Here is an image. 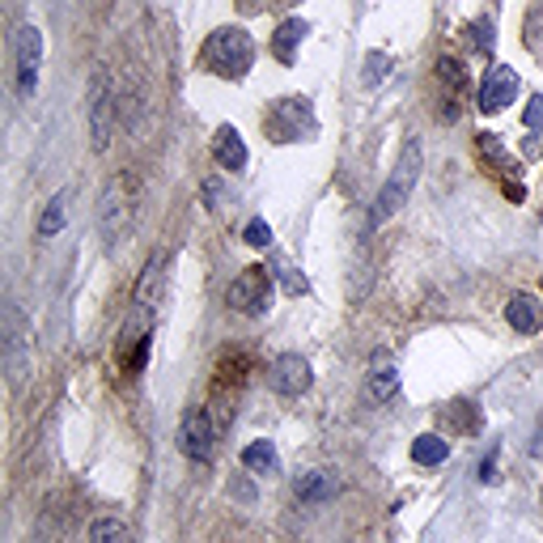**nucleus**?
Instances as JSON below:
<instances>
[{
  "label": "nucleus",
  "instance_id": "29",
  "mask_svg": "<svg viewBox=\"0 0 543 543\" xmlns=\"http://www.w3.org/2000/svg\"><path fill=\"white\" fill-rule=\"evenodd\" d=\"M216 195H221V183H216V178H209V183H204V200H209V209H216V204H213Z\"/></svg>",
  "mask_w": 543,
  "mask_h": 543
},
{
  "label": "nucleus",
  "instance_id": "22",
  "mask_svg": "<svg viewBox=\"0 0 543 543\" xmlns=\"http://www.w3.org/2000/svg\"><path fill=\"white\" fill-rule=\"evenodd\" d=\"M85 543H128V526L119 523V518H98L90 526V539Z\"/></svg>",
  "mask_w": 543,
  "mask_h": 543
},
{
  "label": "nucleus",
  "instance_id": "23",
  "mask_svg": "<svg viewBox=\"0 0 543 543\" xmlns=\"http://www.w3.org/2000/svg\"><path fill=\"white\" fill-rule=\"evenodd\" d=\"M268 272L276 276V280H280V285H285V293H293V297H302V293H306V280L297 276V268H293L289 259H272Z\"/></svg>",
  "mask_w": 543,
  "mask_h": 543
},
{
  "label": "nucleus",
  "instance_id": "10",
  "mask_svg": "<svg viewBox=\"0 0 543 543\" xmlns=\"http://www.w3.org/2000/svg\"><path fill=\"white\" fill-rule=\"evenodd\" d=\"M311 382H314V369L306 357L280 352V357L272 361V390H280V395H306Z\"/></svg>",
  "mask_w": 543,
  "mask_h": 543
},
{
  "label": "nucleus",
  "instance_id": "9",
  "mask_svg": "<svg viewBox=\"0 0 543 543\" xmlns=\"http://www.w3.org/2000/svg\"><path fill=\"white\" fill-rule=\"evenodd\" d=\"M268 297H272L268 268H242L238 272V280L225 289V302H230L233 311H242V314H264L268 311Z\"/></svg>",
  "mask_w": 543,
  "mask_h": 543
},
{
  "label": "nucleus",
  "instance_id": "26",
  "mask_svg": "<svg viewBox=\"0 0 543 543\" xmlns=\"http://www.w3.org/2000/svg\"><path fill=\"white\" fill-rule=\"evenodd\" d=\"M526 128H539L543 123V98H531V106H526Z\"/></svg>",
  "mask_w": 543,
  "mask_h": 543
},
{
  "label": "nucleus",
  "instance_id": "21",
  "mask_svg": "<svg viewBox=\"0 0 543 543\" xmlns=\"http://www.w3.org/2000/svg\"><path fill=\"white\" fill-rule=\"evenodd\" d=\"M387 77H390V56L387 51H369L366 68H361V85H366V90H378Z\"/></svg>",
  "mask_w": 543,
  "mask_h": 543
},
{
  "label": "nucleus",
  "instance_id": "16",
  "mask_svg": "<svg viewBox=\"0 0 543 543\" xmlns=\"http://www.w3.org/2000/svg\"><path fill=\"white\" fill-rule=\"evenodd\" d=\"M412 459L421 467H437L450 459V442L446 437H437V433H421L416 442H412Z\"/></svg>",
  "mask_w": 543,
  "mask_h": 543
},
{
  "label": "nucleus",
  "instance_id": "28",
  "mask_svg": "<svg viewBox=\"0 0 543 543\" xmlns=\"http://www.w3.org/2000/svg\"><path fill=\"white\" fill-rule=\"evenodd\" d=\"M492 471H497V459H492V454H488V459H484V467H480V480H484V484H492V480H497V476H492Z\"/></svg>",
  "mask_w": 543,
  "mask_h": 543
},
{
  "label": "nucleus",
  "instance_id": "8",
  "mask_svg": "<svg viewBox=\"0 0 543 543\" xmlns=\"http://www.w3.org/2000/svg\"><path fill=\"white\" fill-rule=\"evenodd\" d=\"M178 450H183L187 459H195V463L213 459L216 429H213L209 407H187V412H183V421H178Z\"/></svg>",
  "mask_w": 543,
  "mask_h": 543
},
{
  "label": "nucleus",
  "instance_id": "27",
  "mask_svg": "<svg viewBox=\"0 0 543 543\" xmlns=\"http://www.w3.org/2000/svg\"><path fill=\"white\" fill-rule=\"evenodd\" d=\"M230 497H238V501H255V484H247V480H233Z\"/></svg>",
  "mask_w": 543,
  "mask_h": 543
},
{
  "label": "nucleus",
  "instance_id": "13",
  "mask_svg": "<svg viewBox=\"0 0 543 543\" xmlns=\"http://www.w3.org/2000/svg\"><path fill=\"white\" fill-rule=\"evenodd\" d=\"M366 390L378 399V404H387V399H395V395H399V369H395V361H390L387 352H382V357H374L369 378H366Z\"/></svg>",
  "mask_w": 543,
  "mask_h": 543
},
{
  "label": "nucleus",
  "instance_id": "19",
  "mask_svg": "<svg viewBox=\"0 0 543 543\" xmlns=\"http://www.w3.org/2000/svg\"><path fill=\"white\" fill-rule=\"evenodd\" d=\"M64 213H68V192H56L51 204H47L39 216V238H56V233L64 230Z\"/></svg>",
  "mask_w": 543,
  "mask_h": 543
},
{
  "label": "nucleus",
  "instance_id": "15",
  "mask_svg": "<svg viewBox=\"0 0 543 543\" xmlns=\"http://www.w3.org/2000/svg\"><path fill=\"white\" fill-rule=\"evenodd\" d=\"M311 35V26L302 18H289L276 26V35H272V56L280 59V64H293V51H297V43Z\"/></svg>",
  "mask_w": 543,
  "mask_h": 543
},
{
  "label": "nucleus",
  "instance_id": "4",
  "mask_svg": "<svg viewBox=\"0 0 543 543\" xmlns=\"http://www.w3.org/2000/svg\"><path fill=\"white\" fill-rule=\"evenodd\" d=\"M0 352H4V374H9V382L21 387L26 382V374L35 366V357H30V340H26V323H21V311L13 297H4V319H0Z\"/></svg>",
  "mask_w": 543,
  "mask_h": 543
},
{
  "label": "nucleus",
  "instance_id": "7",
  "mask_svg": "<svg viewBox=\"0 0 543 543\" xmlns=\"http://www.w3.org/2000/svg\"><path fill=\"white\" fill-rule=\"evenodd\" d=\"M39 64H43V30L35 21H26V26H18V35H13L18 98H35V90H39Z\"/></svg>",
  "mask_w": 543,
  "mask_h": 543
},
{
  "label": "nucleus",
  "instance_id": "11",
  "mask_svg": "<svg viewBox=\"0 0 543 543\" xmlns=\"http://www.w3.org/2000/svg\"><path fill=\"white\" fill-rule=\"evenodd\" d=\"M514 94H518V73H514L509 64H497L484 77V85H480V111H484V115H497L505 102H514Z\"/></svg>",
  "mask_w": 543,
  "mask_h": 543
},
{
  "label": "nucleus",
  "instance_id": "1",
  "mask_svg": "<svg viewBox=\"0 0 543 543\" xmlns=\"http://www.w3.org/2000/svg\"><path fill=\"white\" fill-rule=\"evenodd\" d=\"M255 64V39L242 26H221L200 47V68H209L225 81H242Z\"/></svg>",
  "mask_w": 543,
  "mask_h": 543
},
{
  "label": "nucleus",
  "instance_id": "5",
  "mask_svg": "<svg viewBox=\"0 0 543 543\" xmlns=\"http://www.w3.org/2000/svg\"><path fill=\"white\" fill-rule=\"evenodd\" d=\"M98 230L106 238V247L115 251L119 242L132 230V192H128V178L119 175L111 178V187L102 192V204H98Z\"/></svg>",
  "mask_w": 543,
  "mask_h": 543
},
{
  "label": "nucleus",
  "instance_id": "20",
  "mask_svg": "<svg viewBox=\"0 0 543 543\" xmlns=\"http://www.w3.org/2000/svg\"><path fill=\"white\" fill-rule=\"evenodd\" d=\"M242 463L251 467V471H264V476H272V471L280 467V459H276L272 442H251V446L242 450Z\"/></svg>",
  "mask_w": 543,
  "mask_h": 543
},
{
  "label": "nucleus",
  "instance_id": "25",
  "mask_svg": "<svg viewBox=\"0 0 543 543\" xmlns=\"http://www.w3.org/2000/svg\"><path fill=\"white\" fill-rule=\"evenodd\" d=\"M247 242H251V247H259V251H264V247H272V230H268V221H264V216H255L251 225H247Z\"/></svg>",
  "mask_w": 543,
  "mask_h": 543
},
{
  "label": "nucleus",
  "instance_id": "12",
  "mask_svg": "<svg viewBox=\"0 0 543 543\" xmlns=\"http://www.w3.org/2000/svg\"><path fill=\"white\" fill-rule=\"evenodd\" d=\"M213 153H216V161H221L225 170H247V161H251V153H247V145H242L238 128H230V123H221V128H216Z\"/></svg>",
  "mask_w": 543,
  "mask_h": 543
},
{
  "label": "nucleus",
  "instance_id": "24",
  "mask_svg": "<svg viewBox=\"0 0 543 543\" xmlns=\"http://www.w3.org/2000/svg\"><path fill=\"white\" fill-rule=\"evenodd\" d=\"M471 43H476V51H484V56L492 51V43H497L492 39V18H480L471 26Z\"/></svg>",
  "mask_w": 543,
  "mask_h": 543
},
{
  "label": "nucleus",
  "instance_id": "14",
  "mask_svg": "<svg viewBox=\"0 0 543 543\" xmlns=\"http://www.w3.org/2000/svg\"><path fill=\"white\" fill-rule=\"evenodd\" d=\"M505 319H509V327L531 335V331H539V302L531 297V293H514L509 302H505Z\"/></svg>",
  "mask_w": 543,
  "mask_h": 543
},
{
  "label": "nucleus",
  "instance_id": "6",
  "mask_svg": "<svg viewBox=\"0 0 543 543\" xmlns=\"http://www.w3.org/2000/svg\"><path fill=\"white\" fill-rule=\"evenodd\" d=\"M111 136H115V90H111V77L98 68L90 77V145H94V153L111 149Z\"/></svg>",
  "mask_w": 543,
  "mask_h": 543
},
{
  "label": "nucleus",
  "instance_id": "3",
  "mask_svg": "<svg viewBox=\"0 0 543 543\" xmlns=\"http://www.w3.org/2000/svg\"><path fill=\"white\" fill-rule=\"evenodd\" d=\"M268 140L276 145H289V140H311L319 132V119H314L311 98H276L264 115Z\"/></svg>",
  "mask_w": 543,
  "mask_h": 543
},
{
  "label": "nucleus",
  "instance_id": "18",
  "mask_svg": "<svg viewBox=\"0 0 543 543\" xmlns=\"http://www.w3.org/2000/svg\"><path fill=\"white\" fill-rule=\"evenodd\" d=\"M476 149H480V153H484L488 161L501 170V175H514V170H518V161H514V157H509V149L497 140V132H480V136H476Z\"/></svg>",
  "mask_w": 543,
  "mask_h": 543
},
{
  "label": "nucleus",
  "instance_id": "17",
  "mask_svg": "<svg viewBox=\"0 0 543 543\" xmlns=\"http://www.w3.org/2000/svg\"><path fill=\"white\" fill-rule=\"evenodd\" d=\"M293 488H297V497H302V501H323V497L335 492V484H331L327 471H302V476L293 480Z\"/></svg>",
  "mask_w": 543,
  "mask_h": 543
},
{
  "label": "nucleus",
  "instance_id": "2",
  "mask_svg": "<svg viewBox=\"0 0 543 543\" xmlns=\"http://www.w3.org/2000/svg\"><path fill=\"white\" fill-rule=\"evenodd\" d=\"M421 170H425V145L416 136H407V145H404V153H399V161H395V170H390L387 187L378 192L374 209H369V225L374 230L407 204V195L416 192V183H421Z\"/></svg>",
  "mask_w": 543,
  "mask_h": 543
}]
</instances>
